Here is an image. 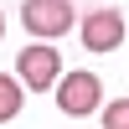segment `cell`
Listing matches in <instances>:
<instances>
[{
  "label": "cell",
  "instance_id": "obj_4",
  "mask_svg": "<svg viewBox=\"0 0 129 129\" xmlns=\"http://www.w3.org/2000/svg\"><path fill=\"white\" fill-rule=\"evenodd\" d=\"M83 47L88 52H114V47H124V16L119 10H88L83 16Z\"/></svg>",
  "mask_w": 129,
  "mask_h": 129
},
{
  "label": "cell",
  "instance_id": "obj_7",
  "mask_svg": "<svg viewBox=\"0 0 129 129\" xmlns=\"http://www.w3.org/2000/svg\"><path fill=\"white\" fill-rule=\"evenodd\" d=\"M0 36H5V16H0Z\"/></svg>",
  "mask_w": 129,
  "mask_h": 129
},
{
  "label": "cell",
  "instance_id": "obj_6",
  "mask_svg": "<svg viewBox=\"0 0 129 129\" xmlns=\"http://www.w3.org/2000/svg\"><path fill=\"white\" fill-rule=\"evenodd\" d=\"M103 124H109V129H129V98L109 103V109H103Z\"/></svg>",
  "mask_w": 129,
  "mask_h": 129
},
{
  "label": "cell",
  "instance_id": "obj_1",
  "mask_svg": "<svg viewBox=\"0 0 129 129\" xmlns=\"http://www.w3.org/2000/svg\"><path fill=\"white\" fill-rule=\"evenodd\" d=\"M57 109L67 114V119H88V114H98L103 109V83H98V72H62L57 78Z\"/></svg>",
  "mask_w": 129,
  "mask_h": 129
},
{
  "label": "cell",
  "instance_id": "obj_3",
  "mask_svg": "<svg viewBox=\"0 0 129 129\" xmlns=\"http://www.w3.org/2000/svg\"><path fill=\"white\" fill-rule=\"evenodd\" d=\"M72 16H78V10H72V0H26V5H21V21H26V31L31 36H67L72 31Z\"/></svg>",
  "mask_w": 129,
  "mask_h": 129
},
{
  "label": "cell",
  "instance_id": "obj_5",
  "mask_svg": "<svg viewBox=\"0 0 129 129\" xmlns=\"http://www.w3.org/2000/svg\"><path fill=\"white\" fill-rule=\"evenodd\" d=\"M21 93H26V83L10 78V72H0V124H10L21 114Z\"/></svg>",
  "mask_w": 129,
  "mask_h": 129
},
{
  "label": "cell",
  "instance_id": "obj_2",
  "mask_svg": "<svg viewBox=\"0 0 129 129\" xmlns=\"http://www.w3.org/2000/svg\"><path fill=\"white\" fill-rule=\"evenodd\" d=\"M16 78L26 83L31 93H47V88H57V78H62V52L52 47L47 36H36L26 52L16 57Z\"/></svg>",
  "mask_w": 129,
  "mask_h": 129
}]
</instances>
